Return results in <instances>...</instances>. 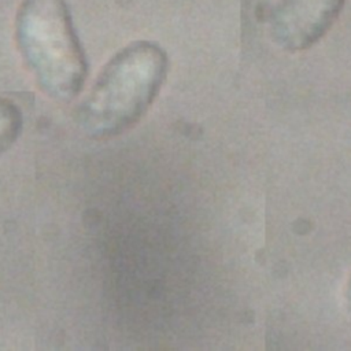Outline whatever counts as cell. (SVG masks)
Wrapping results in <instances>:
<instances>
[{
    "mask_svg": "<svg viewBox=\"0 0 351 351\" xmlns=\"http://www.w3.org/2000/svg\"><path fill=\"white\" fill-rule=\"evenodd\" d=\"M346 0H277L269 18L273 41L298 52L317 44L339 18Z\"/></svg>",
    "mask_w": 351,
    "mask_h": 351,
    "instance_id": "3",
    "label": "cell"
},
{
    "mask_svg": "<svg viewBox=\"0 0 351 351\" xmlns=\"http://www.w3.org/2000/svg\"><path fill=\"white\" fill-rule=\"evenodd\" d=\"M22 129V114L10 100L0 99V154L18 138Z\"/></svg>",
    "mask_w": 351,
    "mask_h": 351,
    "instance_id": "4",
    "label": "cell"
},
{
    "mask_svg": "<svg viewBox=\"0 0 351 351\" xmlns=\"http://www.w3.org/2000/svg\"><path fill=\"white\" fill-rule=\"evenodd\" d=\"M346 298H347V308H348V313L351 314V280H350V282H348V288H347Z\"/></svg>",
    "mask_w": 351,
    "mask_h": 351,
    "instance_id": "5",
    "label": "cell"
},
{
    "mask_svg": "<svg viewBox=\"0 0 351 351\" xmlns=\"http://www.w3.org/2000/svg\"><path fill=\"white\" fill-rule=\"evenodd\" d=\"M169 69L160 45L134 41L103 67L77 108V123L92 138H110L133 126L156 97Z\"/></svg>",
    "mask_w": 351,
    "mask_h": 351,
    "instance_id": "1",
    "label": "cell"
},
{
    "mask_svg": "<svg viewBox=\"0 0 351 351\" xmlns=\"http://www.w3.org/2000/svg\"><path fill=\"white\" fill-rule=\"evenodd\" d=\"M15 41L38 88L69 101L82 89L86 59L66 0H23L15 16Z\"/></svg>",
    "mask_w": 351,
    "mask_h": 351,
    "instance_id": "2",
    "label": "cell"
}]
</instances>
